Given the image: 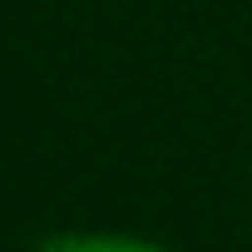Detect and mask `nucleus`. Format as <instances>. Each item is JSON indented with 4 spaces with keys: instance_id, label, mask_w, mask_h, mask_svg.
Masks as SVG:
<instances>
[{
    "instance_id": "f257e3e1",
    "label": "nucleus",
    "mask_w": 252,
    "mask_h": 252,
    "mask_svg": "<svg viewBox=\"0 0 252 252\" xmlns=\"http://www.w3.org/2000/svg\"><path fill=\"white\" fill-rule=\"evenodd\" d=\"M35 252H178V247L144 232H124V227H64V232H50Z\"/></svg>"
}]
</instances>
